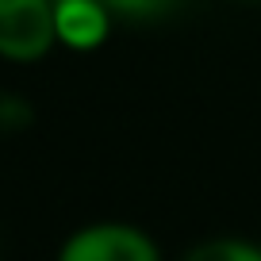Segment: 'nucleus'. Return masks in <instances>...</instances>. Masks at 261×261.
<instances>
[{
	"label": "nucleus",
	"instance_id": "obj_1",
	"mask_svg": "<svg viewBox=\"0 0 261 261\" xmlns=\"http://www.w3.org/2000/svg\"><path fill=\"white\" fill-rule=\"evenodd\" d=\"M54 46V0H0V58L4 62H39Z\"/></svg>",
	"mask_w": 261,
	"mask_h": 261
},
{
	"label": "nucleus",
	"instance_id": "obj_2",
	"mask_svg": "<svg viewBox=\"0 0 261 261\" xmlns=\"http://www.w3.org/2000/svg\"><path fill=\"white\" fill-rule=\"evenodd\" d=\"M54 261H162V253L135 223H89L65 238Z\"/></svg>",
	"mask_w": 261,
	"mask_h": 261
},
{
	"label": "nucleus",
	"instance_id": "obj_3",
	"mask_svg": "<svg viewBox=\"0 0 261 261\" xmlns=\"http://www.w3.org/2000/svg\"><path fill=\"white\" fill-rule=\"evenodd\" d=\"M112 31V12L104 0H62L54 4V39L62 46L89 54L100 50Z\"/></svg>",
	"mask_w": 261,
	"mask_h": 261
},
{
	"label": "nucleus",
	"instance_id": "obj_4",
	"mask_svg": "<svg viewBox=\"0 0 261 261\" xmlns=\"http://www.w3.org/2000/svg\"><path fill=\"white\" fill-rule=\"evenodd\" d=\"M180 261H261V246L242 242V238H212L188 250Z\"/></svg>",
	"mask_w": 261,
	"mask_h": 261
},
{
	"label": "nucleus",
	"instance_id": "obj_5",
	"mask_svg": "<svg viewBox=\"0 0 261 261\" xmlns=\"http://www.w3.org/2000/svg\"><path fill=\"white\" fill-rule=\"evenodd\" d=\"M112 16H130V19H150V16H162L169 12L177 0H104Z\"/></svg>",
	"mask_w": 261,
	"mask_h": 261
},
{
	"label": "nucleus",
	"instance_id": "obj_6",
	"mask_svg": "<svg viewBox=\"0 0 261 261\" xmlns=\"http://www.w3.org/2000/svg\"><path fill=\"white\" fill-rule=\"evenodd\" d=\"M54 4H62V0H54Z\"/></svg>",
	"mask_w": 261,
	"mask_h": 261
}]
</instances>
